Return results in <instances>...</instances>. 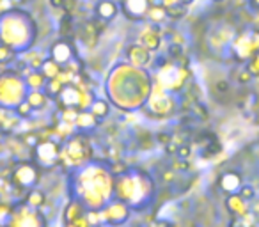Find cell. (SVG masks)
<instances>
[{"label":"cell","instance_id":"cell-16","mask_svg":"<svg viewBox=\"0 0 259 227\" xmlns=\"http://www.w3.org/2000/svg\"><path fill=\"white\" fill-rule=\"evenodd\" d=\"M227 206H231V209H233L234 213H243L241 211V208H243V199H241L240 195H233V197H229Z\"/></svg>","mask_w":259,"mask_h":227},{"label":"cell","instance_id":"cell-7","mask_svg":"<svg viewBox=\"0 0 259 227\" xmlns=\"http://www.w3.org/2000/svg\"><path fill=\"white\" fill-rule=\"evenodd\" d=\"M128 59L135 66H148L151 62V54H149V50L146 47L135 44V47L128 48Z\"/></svg>","mask_w":259,"mask_h":227},{"label":"cell","instance_id":"cell-20","mask_svg":"<svg viewBox=\"0 0 259 227\" xmlns=\"http://www.w3.org/2000/svg\"><path fill=\"white\" fill-rule=\"evenodd\" d=\"M16 114H20L22 117H27V116H30V114H32V108L29 107V103H27V101H22V103L16 107Z\"/></svg>","mask_w":259,"mask_h":227},{"label":"cell","instance_id":"cell-18","mask_svg":"<svg viewBox=\"0 0 259 227\" xmlns=\"http://www.w3.org/2000/svg\"><path fill=\"white\" fill-rule=\"evenodd\" d=\"M185 15V4H176L169 9V16L170 18H181Z\"/></svg>","mask_w":259,"mask_h":227},{"label":"cell","instance_id":"cell-3","mask_svg":"<svg viewBox=\"0 0 259 227\" xmlns=\"http://www.w3.org/2000/svg\"><path fill=\"white\" fill-rule=\"evenodd\" d=\"M39 181V170H37L36 165L29 162H22L16 165L15 172H13V183L15 187L20 188H36V183Z\"/></svg>","mask_w":259,"mask_h":227},{"label":"cell","instance_id":"cell-10","mask_svg":"<svg viewBox=\"0 0 259 227\" xmlns=\"http://www.w3.org/2000/svg\"><path fill=\"white\" fill-rule=\"evenodd\" d=\"M25 101L29 103V107L32 108V110H41V108L47 105L48 94L45 93V90H29Z\"/></svg>","mask_w":259,"mask_h":227},{"label":"cell","instance_id":"cell-12","mask_svg":"<svg viewBox=\"0 0 259 227\" xmlns=\"http://www.w3.org/2000/svg\"><path fill=\"white\" fill-rule=\"evenodd\" d=\"M39 71L47 80H54V78H59V75H61V66L55 61H52V59H47V61H43V64L39 66Z\"/></svg>","mask_w":259,"mask_h":227},{"label":"cell","instance_id":"cell-6","mask_svg":"<svg viewBox=\"0 0 259 227\" xmlns=\"http://www.w3.org/2000/svg\"><path fill=\"white\" fill-rule=\"evenodd\" d=\"M50 59L57 62L59 66L68 64V62L73 59L71 47H69L68 43H64V41H61V43H55L54 47H52V50H50Z\"/></svg>","mask_w":259,"mask_h":227},{"label":"cell","instance_id":"cell-17","mask_svg":"<svg viewBox=\"0 0 259 227\" xmlns=\"http://www.w3.org/2000/svg\"><path fill=\"white\" fill-rule=\"evenodd\" d=\"M13 61V50L8 44L0 43V62H9Z\"/></svg>","mask_w":259,"mask_h":227},{"label":"cell","instance_id":"cell-1","mask_svg":"<svg viewBox=\"0 0 259 227\" xmlns=\"http://www.w3.org/2000/svg\"><path fill=\"white\" fill-rule=\"evenodd\" d=\"M25 80L23 76L13 75V73H4L0 76V105L6 108H16L27 98Z\"/></svg>","mask_w":259,"mask_h":227},{"label":"cell","instance_id":"cell-15","mask_svg":"<svg viewBox=\"0 0 259 227\" xmlns=\"http://www.w3.org/2000/svg\"><path fill=\"white\" fill-rule=\"evenodd\" d=\"M115 13H117V8H115L112 2H101V4L98 6V15L105 20H110Z\"/></svg>","mask_w":259,"mask_h":227},{"label":"cell","instance_id":"cell-23","mask_svg":"<svg viewBox=\"0 0 259 227\" xmlns=\"http://www.w3.org/2000/svg\"><path fill=\"white\" fill-rule=\"evenodd\" d=\"M187 2H192V0H181V4H187Z\"/></svg>","mask_w":259,"mask_h":227},{"label":"cell","instance_id":"cell-11","mask_svg":"<svg viewBox=\"0 0 259 227\" xmlns=\"http://www.w3.org/2000/svg\"><path fill=\"white\" fill-rule=\"evenodd\" d=\"M87 110H89L100 123L105 119V117H108V114H110V107H108V103L105 100H93V103L89 105Z\"/></svg>","mask_w":259,"mask_h":227},{"label":"cell","instance_id":"cell-8","mask_svg":"<svg viewBox=\"0 0 259 227\" xmlns=\"http://www.w3.org/2000/svg\"><path fill=\"white\" fill-rule=\"evenodd\" d=\"M100 124V121L91 114L89 110H83V112H78L75 117V126L82 131H87V130H93Z\"/></svg>","mask_w":259,"mask_h":227},{"label":"cell","instance_id":"cell-13","mask_svg":"<svg viewBox=\"0 0 259 227\" xmlns=\"http://www.w3.org/2000/svg\"><path fill=\"white\" fill-rule=\"evenodd\" d=\"M45 202H47V195H45V192L39 190V188H30L29 194H27V204H29L30 208L39 209Z\"/></svg>","mask_w":259,"mask_h":227},{"label":"cell","instance_id":"cell-14","mask_svg":"<svg viewBox=\"0 0 259 227\" xmlns=\"http://www.w3.org/2000/svg\"><path fill=\"white\" fill-rule=\"evenodd\" d=\"M82 146H85V144H83V142H80L78 139H71V141H69V146H68L69 158L73 160V156H75V160H78V158H83V156H87V149L85 148L82 149Z\"/></svg>","mask_w":259,"mask_h":227},{"label":"cell","instance_id":"cell-9","mask_svg":"<svg viewBox=\"0 0 259 227\" xmlns=\"http://www.w3.org/2000/svg\"><path fill=\"white\" fill-rule=\"evenodd\" d=\"M23 80H25V85L29 90H45V85H47V82H48V80L41 75L39 69H37V71L30 69V73L27 76H23Z\"/></svg>","mask_w":259,"mask_h":227},{"label":"cell","instance_id":"cell-21","mask_svg":"<svg viewBox=\"0 0 259 227\" xmlns=\"http://www.w3.org/2000/svg\"><path fill=\"white\" fill-rule=\"evenodd\" d=\"M180 158H183V160H187L188 156H190V148H188L187 144H181L180 148H178V153H176Z\"/></svg>","mask_w":259,"mask_h":227},{"label":"cell","instance_id":"cell-5","mask_svg":"<svg viewBox=\"0 0 259 227\" xmlns=\"http://www.w3.org/2000/svg\"><path fill=\"white\" fill-rule=\"evenodd\" d=\"M219 185L227 194H236V192H240V188L243 187V181H241L240 172H236V170H227V172H224L222 176H220Z\"/></svg>","mask_w":259,"mask_h":227},{"label":"cell","instance_id":"cell-19","mask_svg":"<svg viewBox=\"0 0 259 227\" xmlns=\"http://www.w3.org/2000/svg\"><path fill=\"white\" fill-rule=\"evenodd\" d=\"M240 197L245 199V201H250V199L254 197V188H252L250 185H243V187L240 188Z\"/></svg>","mask_w":259,"mask_h":227},{"label":"cell","instance_id":"cell-2","mask_svg":"<svg viewBox=\"0 0 259 227\" xmlns=\"http://www.w3.org/2000/svg\"><path fill=\"white\" fill-rule=\"evenodd\" d=\"M34 156H36V162L39 163L45 169H54L55 165H59V160H61V146L57 142L52 141H43L39 144H36L34 148Z\"/></svg>","mask_w":259,"mask_h":227},{"label":"cell","instance_id":"cell-4","mask_svg":"<svg viewBox=\"0 0 259 227\" xmlns=\"http://www.w3.org/2000/svg\"><path fill=\"white\" fill-rule=\"evenodd\" d=\"M82 93L78 90V87H75L73 83H68L61 89V93L57 94V101H61L62 107H78V103L82 101Z\"/></svg>","mask_w":259,"mask_h":227},{"label":"cell","instance_id":"cell-22","mask_svg":"<svg viewBox=\"0 0 259 227\" xmlns=\"http://www.w3.org/2000/svg\"><path fill=\"white\" fill-rule=\"evenodd\" d=\"M250 64H255V68L254 69H252V75H259V54L257 55H255V59H254V61H252L250 62Z\"/></svg>","mask_w":259,"mask_h":227}]
</instances>
